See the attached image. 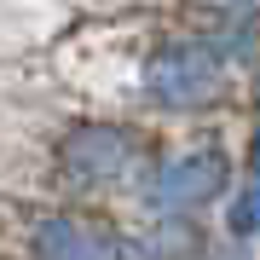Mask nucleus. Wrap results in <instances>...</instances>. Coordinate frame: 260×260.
Masks as SVG:
<instances>
[{"mask_svg":"<svg viewBox=\"0 0 260 260\" xmlns=\"http://www.w3.org/2000/svg\"><path fill=\"white\" fill-rule=\"evenodd\" d=\"M145 93L168 110H203L220 93V58L197 41H174L145 64Z\"/></svg>","mask_w":260,"mask_h":260,"instance_id":"obj_1","label":"nucleus"},{"mask_svg":"<svg viewBox=\"0 0 260 260\" xmlns=\"http://www.w3.org/2000/svg\"><path fill=\"white\" fill-rule=\"evenodd\" d=\"M58 156H64V174L75 185H116L133 168V139L121 127H110V121H81Z\"/></svg>","mask_w":260,"mask_h":260,"instance_id":"obj_2","label":"nucleus"},{"mask_svg":"<svg viewBox=\"0 0 260 260\" xmlns=\"http://www.w3.org/2000/svg\"><path fill=\"white\" fill-rule=\"evenodd\" d=\"M225 185V156L220 150H185V156H168L150 179V208L179 214V208H203L214 203Z\"/></svg>","mask_w":260,"mask_h":260,"instance_id":"obj_3","label":"nucleus"},{"mask_svg":"<svg viewBox=\"0 0 260 260\" xmlns=\"http://www.w3.org/2000/svg\"><path fill=\"white\" fill-rule=\"evenodd\" d=\"M29 254L35 260H121V243L110 232L87 220H70V214H47L29 237Z\"/></svg>","mask_w":260,"mask_h":260,"instance_id":"obj_4","label":"nucleus"},{"mask_svg":"<svg viewBox=\"0 0 260 260\" xmlns=\"http://www.w3.org/2000/svg\"><path fill=\"white\" fill-rule=\"evenodd\" d=\"M232 232L237 237H260V174H254V185L232 203Z\"/></svg>","mask_w":260,"mask_h":260,"instance_id":"obj_5","label":"nucleus"},{"mask_svg":"<svg viewBox=\"0 0 260 260\" xmlns=\"http://www.w3.org/2000/svg\"><path fill=\"white\" fill-rule=\"evenodd\" d=\"M254 174H260V133H254Z\"/></svg>","mask_w":260,"mask_h":260,"instance_id":"obj_6","label":"nucleus"}]
</instances>
